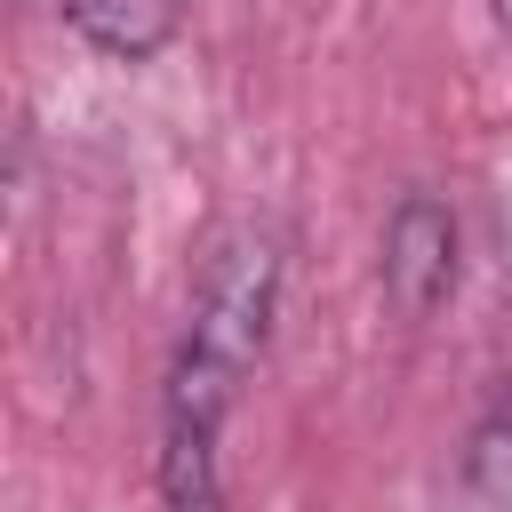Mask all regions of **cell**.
<instances>
[{"label": "cell", "instance_id": "cell-1", "mask_svg": "<svg viewBox=\"0 0 512 512\" xmlns=\"http://www.w3.org/2000/svg\"><path fill=\"white\" fill-rule=\"evenodd\" d=\"M280 280H288L280 240L264 224H232L200 256V280H192V344H208L232 368H256L264 344H272V320H280Z\"/></svg>", "mask_w": 512, "mask_h": 512}, {"label": "cell", "instance_id": "cell-2", "mask_svg": "<svg viewBox=\"0 0 512 512\" xmlns=\"http://www.w3.org/2000/svg\"><path fill=\"white\" fill-rule=\"evenodd\" d=\"M376 272H384V304L424 328L448 296H456V272H464V232H456V208L440 192H400L392 216H384V248H376Z\"/></svg>", "mask_w": 512, "mask_h": 512}, {"label": "cell", "instance_id": "cell-3", "mask_svg": "<svg viewBox=\"0 0 512 512\" xmlns=\"http://www.w3.org/2000/svg\"><path fill=\"white\" fill-rule=\"evenodd\" d=\"M64 24L112 56V64H152L160 48H176V32L192 24V0H56Z\"/></svg>", "mask_w": 512, "mask_h": 512}, {"label": "cell", "instance_id": "cell-4", "mask_svg": "<svg viewBox=\"0 0 512 512\" xmlns=\"http://www.w3.org/2000/svg\"><path fill=\"white\" fill-rule=\"evenodd\" d=\"M240 376H248V368H232V360H216L208 344L184 336V352H176V368H168V392H160L168 432H216L224 408L240 400Z\"/></svg>", "mask_w": 512, "mask_h": 512}, {"label": "cell", "instance_id": "cell-5", "mask_svg": "<svg viewBox=\"0 0 512 512\" xmlns=\"http://www.w3.org/2000/svg\"><path fill=\"white\" fill-rule=\"evenodd\" d=\"M456 488L472 512H512V408L472 424V440L456 456Z\"/></svg>", "mask_w": 512, "mask_h": 512}, {"label": "cell", "instance_id": "cell-6", "mask_svg": "<svg viewBox=\"0 0 512 512\" xmlns=\"http://www.w3.org/2000/svg\"><path fill=\"white\" fill-rule=\"evenodd\" d=\"M168 512H232L224 488H192V496H168Z\"/></svg>", "mask_w": 512, "mask_h": 512}, {"label": "cell", "instance_id": "cell-7", "mask_svg": "<svg viewBox=\"0 0 512 512\" xmlns=\"http://www.w3.org/2000/svg\"><path fill=\"white\" fill-rule=\"evenodd\" d=\"M496 24H504V40H512V0H496Z\"/></svg>", "mask_w": 512, "mask_h": 512}]
</instances>
